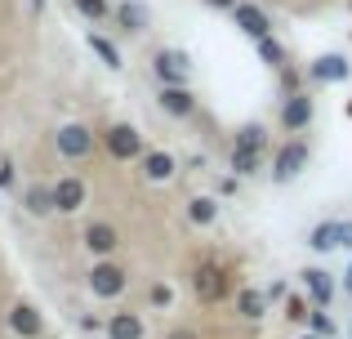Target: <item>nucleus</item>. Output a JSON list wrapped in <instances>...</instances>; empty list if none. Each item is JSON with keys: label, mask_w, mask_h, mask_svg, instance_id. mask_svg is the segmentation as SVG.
<instances>
[{"label": "nucleus", "mask_w": 352, "mask_h": 339, "mask_svg": "<svg viewBox=\"0 0 352 339\" xmlns=\"http://www.w3.org/2000/svg\"><path fill=\"white\" fill-rule=\"evenodd\" d=\"M232 18H236V27H241V32H245L254 45L272 36V18H267V9H258L254 0H241V5L232 9Z\"/></svg>", "instance_id": "f8f14e48"}, {"label": "nucleus", "mask_w": 352, "mask_h": 339, "mask_svg": "<svg viewBox=\"0 0 352 339\" xmlns=\"http://www.w3.org/2000/svg\"><path fill=\"white\" fill-rule=\"evenodd\" d=\"M263 308H267V295H258V290H241L236 295V313L245 317V322H258Z\"/></svg>", "instance_id": "5701e85b"}, {"label": "nucleus", "mask_w": 352, "mask_h": 339, "mask_svg": "<svg viewBox=\"0 0 352 339\" xmlns=\"http://www.w3.org/2000/svg\"><path fill=\"white\" fill-rule=\"evenodd\" d=\"M23 210L32 219H50V215H58V206H54V183H27L23 188Z\"/></svg>", "instance_id": "2eb2a0df"}, {"label": "nucleus", "mask_w": 352, "mask_h": 339, "mask_svg": "<svg viewBox=\"0 0 352 339\" xmlns=\"http://www.w3.org/2000/svg\"><path fill=\"white\" fill-rule=\"evenodd\" d=\"M80 241H85V250L94 254V259H112L116 245H120V232H116V223H107V219H94V223H85Z\"/></svg>", "instance_id": "1a4fd4ad"}, {"label": "nucleus", "mask_w": 352, "mask_h": 339, "mask_svg": "<svg viewBox=\"0 0 352 339\" xmlns=\"http://www.w3.org/2000/svg\"><path fill=\"white\" fill-rule=\"evenodd\" d=\"M170 339H197V335H192V331H174Z\"/></svg>", "instance_id": "72a5a7b5"}, {"label": "nucleus", "mask_w": 352, "mask_h": 339, "mask_svg": "<svg viewBox=\"0 0 352 339\" xmlns=\"http://www.w3.org/2000/svg\"><path fill=\"white\" fill-rule=\"evenodd\" d=\"M103 331H107V339H147V322L138 313H129V308H116L103 322Z\"/></svg>", "instance_id": "dca6fc26"}, {"label": "nucleus", "mask_w": 352, "mask_h": 339, "mask_svg": "<svg viewBox=\"0 0 352 339\" xmlns=\"http://www.w3.org/2000/svg\"><path fill=\"white\" fill-rule=\"evenodd\" d=\"M258 58H263L272 72H281L285 67V45L276 41V36H267V41H258Z\"/></svg>", "instance_id": "393cba45"}, {"label": "nucleus", "mask_w": 352, "mask_h": 339, "mask_svg": "<svg viewBox=\"0 0 352 339\" xmlns=\"http://www.w3.org/2000/svg\"><path fill=\"white\" fill-rule=\"evenodd\" d=\"M27 5H32V9H45V5H50V0H27Z\"/></svg>", "instance_id": "c9c22d12"}, {"label": "nucleus", "mask_w": 352, "mask_h": 339, "mask_svg": "<svg viewBox=\"0 0 352 339\" xmlns=\"http://www.w3.org/2000/svg\"><path fill=\"white\" fill-rule=\"evenodd\" d=\"M312 112H317V107H312V94H308V89H303V94H290L281 103V130L299 139V134L312 125Z\"/></svg>", "instance_id": "9b49d317"}, {"label": "nucleus", "mask_w": 352, "mask_h": 339, "mask_svg": "<svg viewBox=\"0 0 352 339\" xmlns=\"http://www.w3.org/2000/svg\"><path fill=\"white\" fill-rule=\"evenodd\" d=\"M308 76L317 80V85H339V80L352 76V63L344 58V54H321V58H312Z\"/></svg>", "instance_id": "4468645a"}, {"label": "nucleus", "mask_w": 352, "mask_h": 339, "mask_svg": "<svg viewBox=\"0 0 352 339\" xmlns=\"http://www.w3.org/2000/svg\"><path fill=\"white\" fill-rule=\"evenodd\" d=\"M152 76L161 80V85H188L192 54L188 50H156L152 54Z\"/></svg>", "instance_id": "20e7f679"}, {"label": "nucleus", "mask_w": 352, "mask_h": 339, "mask_svg": "<svg viewBox=\"0 0 352 339\" xmlns=\"http://www.w3.org/2000/svg\"><path fill=\"white\" fill-rule=\"evenodd\" d=\"M344 250H352V219H344Z\"/></svg>", "instance_id": "473e14b6"}, {"label": "nucleus", "mask_w": 352, "mask_h": 339, "mask_svg": "<svg viewBox=\"0 0 352 339\" xmlns=\"http://www.w3.org/2000/svg\"><path fill=\"white\" fill-rule=\"evenodd\" d=\"M9 188H14V166L0 161V192H9Z\"/></svg>", "instance_id": "7c9ffc66"}, {"label": "nucleus", "mask_w": 352, "mask_h": 339, "mask_svg": "<svg viewBox=\"0 0 352 339\" xmlns=\"http://www.w3.org/2000/svg\"><path fill=\"white\" fill-rule=\"evenodd\" d=\"M125 286H129V272L116 259H94V268H89V295L94 299H120Z\"/></svg>", "instance_id": "f03ea898"}, {"label": "nucleus", "mask_w": 352, "mask_h": 339, "mask_svg": "<svg viewBox=\"0 0 352 339\" xmlns=\"http://www.w3.org/2000/svg\"><path fill=\"white\" fill-rule=\"evenodd\" d=\"M54 148H58L63 161H85L89 152H94V130L80 121H67L58 134H54Z\"/></svg>", "instance_id": "39448f33"}, {"label": "nucleus", "mask_w": 352, "mask_h": 339, "mask_svg": "<svg viewBox=\"0 0 352 339\" xmlns=\"http://www.w3.org/2000/svg\"><path fill=\"white\" fill-rule=\"evenodd\" d=\"M232 152H254V157H263L267 152V125H241L232 134Z\"/></svg>", "instance_id": "aec40b11"}, {"label": "nucleus", "mask_w": 352, "mask_h": 339, "mask_svg": "<svg viewBox=\"0 0 352 339\" xmlns=\"http://www.w3.org/2000/svg\"><path fill=\"white\" fill-rule=\"evenodd\" d=\"M156 107H161L165 116H174V121H192L197 116V94H192V85H161L156 89Z\"/></svg>", "instance_id": "423d86ee"}, {"label": "nucleus", "mask_w": 352, "mask_h": 339, "mask_svg": "<svg viewBox=\"0 0 352 339\" xmlns=\"http://www.w3.org/2000/svg\"><path fill=\"white\" fill-rule=\"evenodd\" d=\"M348 116H352V103H348Z\"/></svg>", "instance_id": "4c0bfd02"}, {"label": "nucleus", "mask_w": 352, "mask_h": 339, "mask_svg": "<svg viewBox=\"0 0 352 339\" xmlns=\"http://www.w3.org/2000/svg\"><path fill=\"white\" fill-rule=\"evenodd\" d=\"M188 223L192 228H214L219 223V197H192L188 201Z\"/></svg>", "instance_id": "4be33fe9"}, {"label": "nucleus", "mask_w": 352, "mask_h": 339, "mask_svg": "<svg viewBox=\"0 0 352 339\" xmlns=\"http://www.w3.org/2000/svg\"><path fill=\"white\" fill-rule=\"evenodd\" d=\"M285 317H290V322H308V299L303 295H285Z\"/></svg>", "instance_id": "c756f323"}, {"label": "nucleus", "mask_w": 352, "mask_h": 339, "mask_svg": "<svg viewBox=\"0 0 352 339\" xmlns=\"http://www.w3.org/2000/svg\"><path fill=\"white\" fill-rule=\"evenodd\" d=\"M258 170H263V157H254V152H232V174L236 179H254Z\"/></svg>", "instance_id": "a878e982"}, {"label": "nucleus", "mask_w": 352, "mask_h": 339, "mask_svg": "<svg viewBox=\"0 0 352 339\" xmlns=\"http://www.w3.org/2000/svg\"><path fill=\"white\" fill-rule=\"evenodd\" d=\"M308 245L317 254H330V250H344V219H326L308 232Z\"/></svg>", "instance_id": "6ab92c4d"}, {"label": "nucleus", "mask_w": 352, "mask_h": 339, "mask_svg": "<svg viewBox=\"0 0 352 339\" xmlns=\"http://www.w3.org/2000/svg\"><path fill=\"white\" fill-rule=\"evenodd\" d=\"M5 326L18 339H41L45 335V317H41V308H32V304H14L5 313Z\"/></svg>", "instance_id": "ddd939ff"}, {"label": "nucleus", "mask_w": 352, "mask_h": 339, "mask_svg": "<svg viewBox=\"0 0 352 339\" xmlns=\"http://www.w3.org/2000/svg\"><path fill=\"white\" fill-rule=\"evenodd\" d=\"M303 290H308V299L317 308H330V299H335V277H330L326 268H303Z\"/></svg>", "instance_id": "a211bd4d"}, {"label": "nucleus", "mask_w": 352, "mask_h": 339, "mask_svg": "<svg viewBox=\"0 0 352 339\" xmlns=\"http://www.w3.org/2000/svg\"><path fill=\"white\" fill-rule=\"evenodd\" d=\"M103 148H107V157H112V161H143L147 143H143V134H138V125L112 121L103 130Z\"/></svg>", "instance_id": "f257e3e1"}, {"label": "nucleus", "mask_w": 352, "mask_h": 339, "mask_svg": "<svg viewBox=\"0 0 352 339\" xmlns=\"http://www.w3.org/2000/svg\"><path fill=\"white\" fill-rule=\"evenodd\" d=\"M89 201V188L80 174H58L54 179V206H58V215H76V210H85Z\"/></svg>", "instance_id": "6e6552de"}, {"label": "nucleus", "mask_w": 352, "mask_h": 339, "mask_svg": "<svg viewBox=\"0 0 352 339\" xmlns=\"http://www.w3.org/2000/svg\"><path fill=\"white\" fill-rule=\"evenodd\" d=\"M72 9H76L85 23H107V18H112V0H72Z\"/></svg>", "instance_id": "b1692460"}, {"label": "nucleus", "mask_w": 352, "mask_h": 339, "mask_svg": "<svg viewBox=\"0 0 352 339\" xmlns=\"http://www.w3.org/2000/svg\"><path fill=\"white\" fill-rule=\"evenodd\" d=\"M344 290L352 295V263H348V277H344Z\"/></svg>", "instance_id": "f704fd0d"}, {"label": "nucleus", "mask_w": 352, "mask_h": 339, "mask_svg": "<svg viewBox=\"0 0 352 339\" xmlns=\"http://www.w3.org/2000/svg\"><path fill=\"white\" fill-rule=\"evenodd\" d=\"M308 326H312V335H317V339H330V335H335V322H330L326 308H317V313L308 317Z\"/></svg>", "instance_id": "c85d7f7f"}, {"label": "nucleus", "mask_w": 352, "mask_h": 339, "mask_svg": "<svg viewBox=\"0 0 352 339\" xmlns=\"http://www.w3.org/2000/svg\"><path fill=\"white\" fill-rule=\"evenodd\" d=\"M192 295L201 299V304H219V299L228 295V277L219 263H201L197 272H192Z\"/></svg>", "instance_id": "9d476101"}, {"label": "nucleus", "mask_w": 352, "mask_h": 339, "mask_svg": "<svg viewBox=\"0 0 352 339\" xmlns=\"http://www.w3.org/2000/svg\"><path fill=\"white\" fill-rule=\"evenodd\" d=\"M112 27L125 36H143L147 27H152V9L143 5V0H116L112 5Z\"/></svg>", "instance_id": "0eeeda50"}, {"label": "nucleus", "mask_w": 352, "mask_h": 339, "mask_svg": "<svg viewBox=\"0 0 352 339\" xmlns=\"http://www.w3.org/2000/svg\"><path fill=\"white\" fill-rule=\"evenodd\" d=\"M303 339H317V335H303Z\"/></svg>", "instance_id": "e433bc0d"}, {"label": "nucleus", "mask_w": 352, "mask_h": 339, "mask_svg": "<svg viewBox=\"0 0 352 339\" xmlns=\"http://www.w3.org/2000/svg\"><path fill=\"white\" fill-rule=\"evenodd\" d=\"M138 166H143V179L147 183H170L174 170H179V161H174V152H165V148H147Z\"/></svg>", "instance_id": "f3484780"}, {"label": "nucleus", "mask_w": 352, "mask_h": 339, "mask_svg": "<svg viewBox=\"0 0 352 339\" xmlns=\"http://www.w3.org/2000/svg\"><path fill=\"white\" fill-rule=\"evenodd\" d=\"M85 45L98 54V63H103V67H112V72L125 67V54H120V45H116V41H107L103 32H89V36H85Z\"/></svg>", "instance_id": "412c9836"}, {"label": "nucleus", "mask_w": 352, "mask_h": 339, "mask_svg": "<svg viewBox=\"0 0 352 339\" xmlns=\"http://www.w3.org/2000/svg\"><path fill=\"white\" fill-rule=\"evenodd\" d=\"M206 5H214V9H228V14H232V9L241 5V0H206Z\"/></svg>", "instance_id": "2f4dec72"}, {"label": "nucleus", "mask_w": 352, "mask_h": 339, "mask_svg": "<svg viewBox=\"0 0 352 339\" xmlns=\"http://www.w3.org/2000/svg\"><path fill=\"white\" fill-rule=\"evenodd\" d=\"M348 335H352V326H348Z\"/></svg>", "instance_id": "58836bf2"}, {"label": "nucleus", "mask_w": 352, "mask_h": 339, "mask_svg": "<svg viewBox=\"0 0 352 339\" xmlns=\"http://www.w3.org/2000/svg\"><path fill=\"white\" fill-rule=\"evenodd\" d=\"M276 76H281V89H285V98H290V94H303V72H299V67H290V63H285V67L276 72Z\"/></svg>", "instance_id": "cd10ccee"}, {"label": "nucleus", "mask_w": 352, "mask_h": 339, "mask_svg": "<svg viewBox=\"0 0 352 339\" xmlns=\"http://www.w3.org/2000/svg\"><path fill=\"white\" fill-rule=\"evenodd\" d=\"M303 166H308V139H285L281 148H276L272 157V183H294L303 174Z\"/></svg>", "instance_id": "7ed1b4c3"}, {"label": "nucleus", "mask_w": 352, "mask_h": 339, "mask_svg": "<svg viewBox=\"0 0 352 339\" xmlns=\"http://www.w3.org/2000/svg\"><path fill=\"white\" fill-rule=\"evenodd\" d=\"M147 304H152L156 313H170V304H174V290L165 286V281H152V286H147Z\"/></svg>", "instance_id": "bb28decb"}]
</instances>
